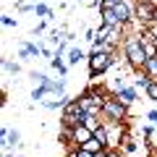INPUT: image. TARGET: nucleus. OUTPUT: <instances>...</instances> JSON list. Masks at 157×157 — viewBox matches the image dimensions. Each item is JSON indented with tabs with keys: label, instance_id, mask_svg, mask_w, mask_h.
<instances>
[{
	"label": "nucleus",
	"instance_id": "nucleus-1",
	"mask_svg": "<svg viewBox=\"0 0 157 157\" xmlns=\"http://www.w3.org/2000/svg\"><path fill=\"white\" fill-rule=\"evenodd\" d=\"M123 58H126V63H128L131 68H136V71L144 68L149 52H147V45H144V37H141V34H126V39H123Z\"/></svg>",
	"mask_w": 157,
	"mask_h": 157
},
{
	"label": "nucleus",
	"instance_id": "nucleus-2",
	"mask_svg": "<svg viewBox=\"0 0 157 157\" xmlns=\"http://www.w3.org/2000/svg\"><path fill=\"white\" fill-rule=\"evenodd\" d=\"M126 118H128V105L121 102L110 92L105 97V105H102V121H107V123H123Z\"/></svg>",
	"mask_w": 157,
	"mask_h": 157
},
{
	"label": "nucleus",
	"instance_id": "nucleus-3",
	"mask_svg": "<svg viewBox=\"0 0 157 157\" xmlns=\"http://www.w3.org/2000/svg\"><path fill=\"white\" fill-rule=\"evenodd\" d=\"M86 121V113L84 107L78 105V100H68L66 107H63V115H60V126L63 128H76Z\"/></svg>",
	"mask_w": 157,
	"mask_h": 157
},
{
	"label": "nucleus",
	"instance_id": "nucleus-4",
	"mask_svg": "<svg viewBox=\"0 0 157 157\" xmlns=\"http://www.w3.org/2000/svg\"><path fill=\"white\" fill-rule=\"evenodd\" d=\"M115 60L118 58L110 55V52H89V76L92 78L102 76L105 71H110V68L115 66Z\"/></svg>",
	"mask_w": 157,
	"mask_h": 157
},
{
	"label": "nucleus",
	"instance_id": "nucleus-5",
	"mask_svg": "<svg viewBox=\"0 0 157 157\" xmlns=\"http://www.w3.org/2000/svg\"><path fill=\"white\" fill-rule=\"evenodd\" d=\"M115 97L121 102H126V105H134L136 102V86H121V89L115 92Z\"/></svg>",
	"mask_w": 157,
	"mask_h": 157
},
{
	"label": "nucleus",
	"instance_id": "nucleus-6",
	"mask_svg": "<svg viewBox=\"0 0 157 157\" xmlns=\"http://www.w3.org/2000/svg\"><path fill=\"white\" fill-rule=\"evenodd\" d=\"M141 134H144V139H147V147H149V152H157V126H147Z\"/></svg>",
	"mask_w": 157,
	"mask_h": 157
},
{
	"label": "nucleus",
	"instance_id": "nucleus-7",
	"mask_svg": "<svg viewBox=\"0 0 157 157\" xmlns=\"http://www.w3.org/2000/svg\"><path fill=\"white\" fill-rule=\"evenodd\" d=\"M34 55H42V45H34V42H26V45L18 50V58H34Z\"/></svg>",
	"mask_w": 157,
	"mask_h": 157
},
{
	"label": "nucleus",
	"instance_id": "nucleus-8",
	"mask_svg": "<svg viewBox=\"0 0 157 157\" xmlns=\"http://www.w3.org/2000/svg\"><path fill=\"white\" fill-rule=\"evenodd\" d=\"M118 149H121V152H123V155H126V157H128V155H134V152H136V149H139V144H136V141H134V139H131V136H126V139H123V141H121V147H118Z\"/></svg>",
	"mask_w": 157,
	"mask_h": 157
},
{
	"label": "nucleus",
	"instance_id": "nucleus-9",
	"mask_svg": "<svg viewBox=\"0 0 157 157\" xmlns=\"http://www.w3.org/2000/svg\"><path fill=\"white\" fill-rule=\"evenodd\" d=\"M141 71H144L149 78H157V55L147 58V63H144V68H141Z\"/></svg>",
	"mask_w": 157,
	"mask_h": 157
},
{
	"label": "nucleus",
	"instance_id": "nucleus-10",
	"mask_svg": "<svg viewBox=\"0 0 157 157\" xmlns=\"http://www.w3.org/2000/svg\"><path fill=\"white\" fill-rule=\"evenodd\" d=\"M50 66L55 68V71L60 73V76H66V73H68V63H63V58H60V52H55V58H52V60H50Z\"/></svg>",
	"mask_w": 157,
	"mask_h": 157
},
{
	"label": "nucleus",
	"instance_id": "nucleus-11",
	"mask_svg": "<svg viewBox=\"0 0 157 157\" xmlns=\"http://www.w3.org/2000/svg\"><path fill=\"white\" fill-rule=\"evenodd\" d=\"M84 149H86V152H92V155H97V152H102V149H107V147L102 144V141L97 139V136H92V139H89V141H86V144H84Z\"/></svg>",
	"mask_w": 157,
	"mask_h": 157
},
{
	"label": "nucleus",
	"instance_id": "nucleus-12",
	"mask_svg": "<svg viewBox=\"0 0 157 157\" xmlns=\"http://www.w3.org/2000/svg\"><path fill=\"white\" fill-rule=\"evenodd\" d=\"M81 58H84V50H81V47H71V50H68V66H76Z\"/></svg>",
	"mask_w": 157,
	"mask_h": 157
},
{
	"label": "nucleus",
	"instance_id": "nucleus-13",
	"mask_svg": "<svg viewBox=\"0 0 157 157\" xmlns=\"http://www.w3.org/2000/svg\"><path fill=\"white\" fill-rule=\"evenodd\" d=\"M66 157H94V155H92V152H86L84 147H68Z\"/></svg>",
	"mask_w": 157,
	"mask_h": 157
},
{
	"label": "nucleus",
	"instance_id": "nucleus-14",
	"mask_svg": "<svg viewBox=\"0 0 157 157\" xmlns=\"http://www.w3.org/2000/svg\"><path fill=\"white\" fill-rule=\"evenodd\" d=\"M34 13H37V16H42V18H50V16H52L50 6H45V3H34Z\"/></svg>",
	"mask_w": 157,
	"mask_h": 157
},
{
	"label": "nucleus",
	"instance_id": "nucleus-15",
	"mask_svg": "<svg viewBox=\"0 0 157 157\" xmlns=\"http://www.w3.org/2000/svg\"><path fill=\"white\" fill-rule=\"evenodd\" d=\"M144 94L149 97L152 102H157V78H152L149 84H147V89H144Z\"/></svg>",
	"mask_w": 157,
	"mask_h": 157
},
{
	"label": "nucleus",
	"instance_id": "nucleus-16",
	"mask_svg": "<svg viewBox=\"0 0 157 157\" xmlns=\"http://www.w3.org/2000/svg\"><path fill=\"white\" fill-rule=\"evenodd\" d=\"M3 68H6V73H18L21 71V66L18 63H11V60H3Z\"/></svg>",
	"mask_w": 157,
	"mask_h": 157
},
{
	"label": "nucleus",
	"instance_id": "nucleus-17",
	"mask_svg": "<svg viewBox=\"0 0 157 157\" xmlns=\"http://www.w3.org/2000/svg\"><path fill=\"white\" fill-rule=\"evenodd\" d=\"M45 94H47V89H45V86H37V89L32 92V100H37V102H39V100H42Z\"/></svg>",
	"mask_w": 157,
	"mask_h": 157
},
{
	"label": "nucleus",
	"instance_id": "nucleus-18",
	"mask_svg": "<svg viewBox=\"0 0 157 157\" xmlns=\"http://www.w3.org/2000/svg\"><path fill=\"white\" fill-rule=\"evenodd\" d=\"M147 121H149L152 126H157V110H149V113H147Z\"/></svg>",
	"mask_w": 157,
	"mask_h": 157
},
{
	"label": "nucleus",
	"instance_id": "nucleus-19",
	"mask_svg": "<svg viewBox=\"0 0 157 157\" xmlns=\"http://www.w3.org/2000/svg\"><path fill=\"white\" fill-rule=\"evenodd\" d=\"M3 26H6V29H11V26H16V21H13L11 16H3Z\"/></svg>",
	"mask_w": 157,
	"mask_h": 157
},
{
	"label": "nucleus",
	"instance_id": "nucleus-20",
	"mask_svg": "<svg viewBox=\"0 0 157 157\" xmlns=\"http://www.w3.org/2000/svg\"><path fill=\"white\" fill-rule=\"evenodd\" d=\"M107 157H126L121 149H107Z\"/></svg>",
	"mask_w": 157,
	"mask_h": 157
},
{
	"label": "nucleus",
	"instance_id": "nucleus-21",
	"mask_svg": "<svg viewBox=\"0 0 157 157\" xmlns=\"http://www.w3.org/2000/svg\"><path fill=\"white\" fill-rule=\"evenodd\" d=\"M152 24L157 26V3H155V13H152Z\"/></svg>",
	"mask_w": 157,
	"mask_h": 157
},
{
	"label": "nucleus",
	"instance_id": "nucleus-22",
	"mask_svg": "<svg viewBox=\"0 0 157 157\" xmlns=\"http://www.w3.org/2000/svg\"><path fill=\"white\" fill-rule=\"evenodd\" d=\"M3 157H16V155H11V152H6V155H3Z\"/></svg>",
	"mask_w": 157,
	"mask_h": 157
}]
</instances>
